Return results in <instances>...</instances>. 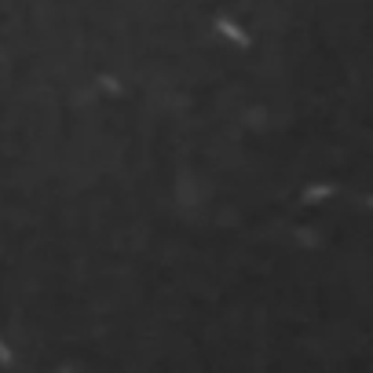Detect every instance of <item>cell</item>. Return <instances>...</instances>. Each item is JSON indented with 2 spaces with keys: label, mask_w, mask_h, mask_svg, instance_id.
I'll use <instances>...</instances> for the list:
<instances>
[{
  "label": "cell",
  "mask_w": 373,
  "mask_h": 373,
  "mask_svg": "<svg viewBox=\"0 0 373 373\" xmlns=\"http://www.w3.org/2000/svg\"><path fill=\"white\" fill-rule=\"evenodd\" d=\"M0 363H4V366H8V363H11V351H8V348H4V340H0Z\"/></svg>",
  "instance_id": "obj_2"
},
{
  "label": "cell",
  "mask_w": 373,
  "mask_h": 373,
  "mask_svg": "<svg viewBox=\"0 0 373 373\" xmlns=\"http://www.w3.org/2000/svg\"><path fill=\"white\" fill-rule=\"evenodd\" d=\"M370 205H373V198H370Z\"/></svg>",
  "instance_id": "obj_3"
},
{
  "label": "cell",
  "mask_w": 373,
  "mask_h": 373,
  "mask_svg": "<svg viewBox=\"0 0 373 373\" xmlns=\"http://www.w3.org/2000/svg\"><path fill=\"white\" fill-rule=\"evenodd\" d=\"M216 26H220V34H223V37H231L234 44H241V48H246V44H249V37H246V34H241V29H238V26H234L231 19H216Z\"/></svg>",
  "instance_id": "obj_1"
}]
</instances>
